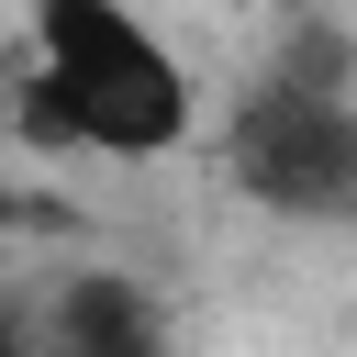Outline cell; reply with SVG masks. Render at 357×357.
<instances>
[{
    "label": "cell",
    "instance_id": "obj_1",
    "mask_svg": "<svg viewBox=\"0 0 357 357\" xmlns=\"http://www.w3.org/2000/svg\"><path fill=\"white\" fill-rule=\"evenodd\" d=\"M11 134L45 156L167 167L201 134V67L145 22V0H22Z\"/></svg>",
    "mask_w": 357,
    "mask_h": 357
},
{
    "label": "cell",
    "instance_id": "obj_3",
    "mask_svg": "<svg viewBox=\"0 0 357 357\" xmlns=\"http://www.w3.org/2000/svg\"><path fill=\"white\" fill-rule=\"evenodd\" d=\"M22 357H167V312L123 268H67L22 290Z\"/></svg>",
    "mask_w": 357,
    "mask_h": 357
},
{
    "label": "cell",
    "instance_id": "obj_2",
    "mask_svg": "<svg viewBox=\"0 0 357 357\" xmlns=\"http://www.w3.org/2000/svg\"><path fill=\"white\" fill-rule=\"evenodd\" d=\"M223 178L245 201H268L279 223L357 212V56H346V33L290 22V45L223 112Z\"/></svg>",
    "mask_w": 357,
    "mask_h": 357
}]
</instances>
